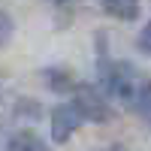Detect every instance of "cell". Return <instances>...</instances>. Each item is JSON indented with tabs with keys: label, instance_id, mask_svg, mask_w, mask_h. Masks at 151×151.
<instances>
[{
	"label": "cell",
	"instance_id": "cell-1",
	"mask_svg": "<svg viewBox=\"0 0 151 151\" xmlns=\"http://www.w3.org/2000/svg\"><path fill=\"white\" fill-rule=\"evenodd\" d=\"M73 106L82 112L85 121L103 124V121L112 118V109H109V103H106L103 91L94 88V85H76V88H73Z\"/></svg>",
	"mask_w": 151,
	"mask_h": 151
},
{
	"label": "cell",
	"instance_id": "cell-5",
	"mask_svg": "<svg viewBox=\"0 0 151 151\" xmlns=\"http://www.w3.org/2000/svg\"><path fill=\"white\" fill-rule=\"evenodd\" d=\"M130 106H136V112L151 121V82H142L139 85V91H136V97H133Z\"/></svg>",
	"mask_w": 151,
	"mask_h": 151
},
{
	"label": "cell",
	"instance_id": "cell-3",
	"mask_svg": "<svg viewBox=\"0 0 151 151\" xmlns=\"http://www.w3.org/2000/svg\"><path fill=\"white\" fill-rule=\"evenodd\" d=\"M6 151H48V145H45L36 133L21 130V133H12V136H9Z\"/></svg>",
	"mask_w": 151,
	"mask_h": 151
},
{
	"label": "cell",
	"instance_id": "cell-9",
	"mask_svg": "<svg viewBox=\"0 0 151 151\" xmlns=\"http://www.w3.org/2000/svg\"><path fill=\"white\" fill-rule=\"evenodd\" d=\"M55 3H67V0H55Z\"/></svg>",
	"mask_w": 151,
	"mask_h": 151
},
{
	"label": "cell",
	"instance_id": "cell-2",
	"mask_svg": "<svg viewBox=\"0 0 151 151\" xmlns=\"http://www.w3.org/2000/svg\"><path fill=\"white\" fill-rule=\"evenodd\" d=\"M82 112L76 109L73 103H60V106H55L52 109V115H48V127H52V142H58V145H64L70 136L82 127Z\"/></svg>",
	"mask_w": 151,
	"mask_h": 151
},
{
	"label": "cell",
	"instance_id": "cell-7",
	"mask_svg": "<svg viewBox=\"0 0 151 151\" xmlns=\"http://www.w3.org/2000/svg\"><path fill=\"white\" fill-rule=\"evenodd\" d=\"M139 48H142L145 55H151V24H145L142 33H139Z\"/></svg>",
	"mask_w": 151,
	"mask_h": 151
},
{
	"label": "cell",
	"instance_id": "cell-6",
	"mask_svg": "<svg viewBox=\"0 0 151 151\" xmlns=\"http://www.w3.org/2000/svg\"><path fill=\"white\" fill-rule=\"evenodd\" d=\"M12 33H15V21H12L9 12H0V45L12 42Z\"/></svg>",
	"mask_w": 151,
	"mask_h": 151
},
{
	"label": "cell",
	"instance_id": "cell-8",
	"mask_svg": "<svg viewBox=\"0 0 151 151\" xmlns=\"http://www.w3.org/2000/svg\"><path fill=\"white\" fill-rule=\"evenodd\" d=\"M106 151H121V148H106Z\"/></svg>",
	"mask_w": 151,
	"mask_h": 151
},
{
	"label": "cell",
	"instance_id": "cell-4",
	"mask_svg": "<svg viewBox=\"0 0 151 151\" xmlns=\"http://www.w3.org/2000/svg\"><path fill=\"white\" fill-rule=\"evenodd\" d=\"M100 6L112 18H121V21H133L139 15V0H100Z\"/></svg>",
	"mask_w": 151,
	"mask_h": 151
}]
</instances>
